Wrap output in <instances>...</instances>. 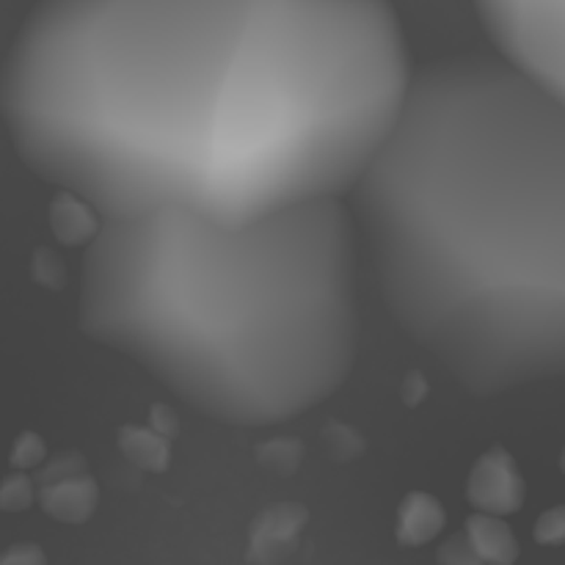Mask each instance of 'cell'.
<instances>
[{
  "instance_id": "cell-10",
  "label": "cell",
  "mask_w": 565,
  "mask_h": 565,
  "mask_svg": "<svg viewBox=\"0 0 565 565\" xmlns=\"http://www.w3.org/2000/svg\"><path fill=\"white\" fill-rule=\"evenodd\" d=\"M541 544H563L565 541V511H552L546 513L539 522V530H535Z\"/></svg>"
},
{
  "instance_id": "cell-8",
  "label": "cell",
  "mask_w": 565,
  "mask_h": 565,
  "mask_svg": "<svg viewBox=\"0 0 565 565\" xmlns=\"http://www.w3.org/2000/svg\"><path fill=\"white\" fill-rule=\"evenodd\" d=\"M445 524V513L436 508L434 500L428 497H412L403 505L401 522H397V539L406 546L428 544Z\"/></svg>"
},
{
  "instance_id": "cell-5",
  "label": "cell",
  "mask_w": 565,
  "mask_h": 565,
  "mask_svg": "<svg viewBox=\"0 0 565 565\" xmlns=\"http://www.w3.org/2000/svg\"><path fill=\"white\" fill-rule=\"evenodd\" d=\"M307 511L292 502H279L254 519L248 530V565H276L285 561L298 544Z\"/></svg>"
},
{
  "instance_id": "cell-4",
  "label": "cell",
  "mask_w": 565,
  "mask_h": 565,
  "mask_svg": "<svg viewBox=\"0 0 565 565\" xmlns=\"http://www.w3.org/2000/svg\"><path fill=\"white\" fill-rule=\"evenodd\" d=\"M497 55L565 108V0H475Z\"/></svg>"
},
{
  "instance_id": "cell-11",
  "label": "cell",
  "mask_w": 565,
  "mask_h": 565,
  "mask_svg": "<svg viewBox=\"0 0 565 565\" xmlns=\"http://www.w3.org/2000/svg\"><path fill=\"white\" fill-rule=\"evenodd\" d=\"M0 565H47V561L36 544H17L6 552Z\"/></svg>"
},
{
  "instance_id": "cell-12",
  "label": "cell",
  "mask_w": 565,
  "mask_h": 565,
  "mask_svg": "<svg viewBox=\"0 0 565 565\" xmlns=\"http://www.w3.org/2000/svg\"><path fill=\"white\" fill-rule=\"evenodd\" d=\"M563 467H565V456H563Z\"/></svg>"
},
{
  "instance_id": "cell-9",
  "label": "cell",
  "mask_w": 565,
  "mask_h": 565,
  "mask_svg": "<svg viewBox=\"0 0 565 565\" xmlns=\"http://www.w3.org/2000/svg\"><path fill=\"white\" fill-rule=\"evenodd\" d=\"M439 563L441 565H486L483 557L478 555V550L472 546L469 535H456V539L447 541L439 550Z\"/></svg>"
},
{
  "instance_id": "cell-2",
  "label": "cell",
  "mask_w": 565,
  "mask_h": 565,
  "mask_svg": "<svg viewBox=\"0 0 565 565\" xmlns=\"http://www.w3.org/2000/svg\"><path fill=\"white\" fill-rule=\"evenodd\" d=\"M353 215L392 318L469 395L565 379V108L500 55L414 70Z\"/></svg>"
},
{
  "instance_id": "cell-3",
  "label": "cell",
  "mask_w": 565,
  "mask_h": 565,
  "mask_svg": "<svg viewBox=\"0 0 565 565\" xmlns=\"http://www.w3.org/2000/svg\"><path fill=\"white\" fill-rule=\"evenodd\" d=\"M356 232L345 199L243 230L180 213L99 221L83 254L77 323L207 419L279 425L351 373Z\"/></svg>"
},
{
  "instance_id": "cell-7",
  "label": "cell",
  "mask_w": 565,
  "mask_h": 565,
  "mask_svg": "<svg viewBox=\"0 0 565 565\" xmlns=\"http://www.w3.org/2000/svg\"><path fill=\"white\" fill-rule=\"evenodd\" d=\"M469 541L478 550V555L483 557L486 565H513L516 563L519 546L513 539L511 530L502 522L491 516H475L469 519L467 527Z\"/></svg>"
},
{
  "instance_id": "cell-1",
  "label": "cell",
  "mask_w": 565,
  "mask_h": 565,
  "mask_svg": "<svg viewBox=\"0 0 565 565\" xmlns=\"http://www.w3.org/2000/svg\"><path fill=\"white\" fill-rule=\"evenodd\" d=\"M412 81L390 0H39L0 110L99 221L243 230L356 191Z\"/></svg>"
},
{
  "instance_id": "cell-6",
  "label": "cell",
  "mask_w": 565,
  "mask_h": 565,
  "mask_svg": "<svg viewBox=\"0 0 565 565\" xmlns=\"http://www.w3.org/2000/svg\"><path fill=\"white\" fill-rule=\"evenodd\" d=\"M472 502L486 513H511L522 502V478L508 456H489L472 475Z\"/></svg>"
}]
</instances>
